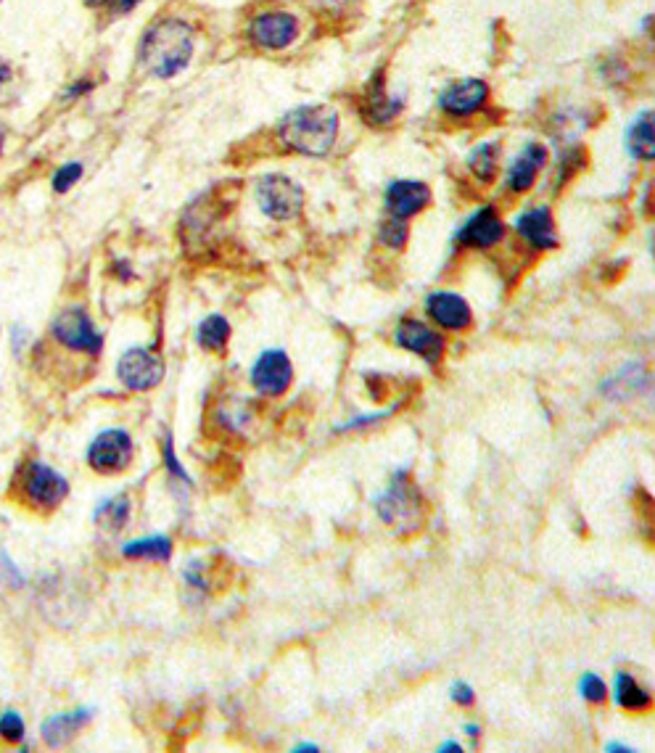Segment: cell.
<instances>
[{
    "instance_id": "7",
    "label": "cell",
    "mask_w": 655,
    "mask_h": 753,
    "mask_svg": "<svg viewBox=\"0 0 655 753\" xmlns=\"http://www.w3.org/2000/svg\"><path fill=\"white\" fill-rule=\"evenodd\" d=\"M133 460V436L122 429H106L90 442L88 466L101 476L122 473Z\"/></svg>"
},
{
    "instance_id": "11",
    "label": "cell",
    "mask_w": 655,
    "mask_h": 753,
    "mask_svg": "<svg viewBox=\"0 0 655 753\" xmlns=\"http://www.w3.org/2000/svg\"><path fill=\"white\" fill-rule=\"evenodd\" d=\"M489 104V85L484 80L468 77V80L452 82L442 96H439V109L455 119H465L479 114Z\"/></svg>"
},
{
    "instance_id": "18",
    "label": "cell",
    "mask_w": 655,
    "mask_h": 753,
    "mask_svg": "<svg viewBox=\"0 0 655 753\" xmlns=\"http://www.w3.org/2000/svg\"><path fill=\"white\" fill-rule=\"evenodd\" d=\"M90 717H93V709H74L67 711V714H56V717L45 719L43 727H40L45 746L61 748L72 743L82 732V727H88Z\"/></svg>"
},
{
    "instance_id": "32",
    "label": "cell",
    "mask_w": 655,
    "mask_h": 753,
    "mask_svg": "<svg viewBox=\"0 0 655 753\" xmlns=\"http://www.w3.org/2000/svg\"><path fill=\"white\" fill-rule=\"evenodd\" d=\"M93 90V80H77L72 88L67 90V98H80L82 93H90Z\"/></svg>"
},
{
    "instance_id": "23",
    "label": "cell",
    "mask_w": 655,
    "mask_h": 753,
    "mask_svg": "<svg viewBox=\"0 0 655 753\" xmlns=\"http://www.w3.org/2000/svg\"><path fill=\"white\" fill-rule=\"evenodd\" d=\"M196 339H199V344L207 349V352H212V355H222L230 341L228 318H222V315H209V318L199 325Z\"/></svg>"
},
{
    "instance_id": "8",
    "label": "cell",
    "mask_w": 655,
    "mask_h": 753,
    "mask_svg": "<svg viewBox=\"0 0 655 753\" xmlns=\"http://www.w3.org/2000/svg\"><path fill=\"white\" fill-rule=\"evenodd\" d=\"M117 378L130 392H148L162 384L164 360L146 347L127 349L117 362Z\"/></svg>"
},
{
    "instance_id": "29",
    "label": "cell",
    "mask_w": 655,
    "mask_h": 753,
    "mask_svg": "<svg viewBox=\"0 0 655 753\" xmlns=\"http://www.w3.org/2000/svg\"><path fill=\"white\" fill-rule=\"evenodd\" d=\"M579 693H582L584 701L603 703L608 698V687H605V682L597 674H584L582 682H579Z\"/></svg>"
},
{
    "instance_id": "21",
    "label": "cell",
    "mask_w": 655,
    "mask_h": 753,
    "mask_svg": "<svg viewBox=\"0 0 655 753\" xmlns=\"http://www.w3.org/2000/svg\"><path fill=\"white\" fill-rule=\"evenodd\" d=\"M122 555L130 558V561H151V563H164L172 558V539L162 537V534H154V537H140L127 542L122 547Z\"/></svg>"
},
{
    "instance_id": "30",
    "label": "cell",
    "mask_w": 655,
    "mask_h": 753,
    "mask_svg": "<svg viewBox=\"0 0 655 753\" xmlns=\"http://www.w3.org/2000/svg\"><path fill=\"white\" fill-rule=\"evenodd\" d=\"M164 463H167V471L175 473V479L185 481V484H188V481H191V476H188V473L183 471V466H180V463H177L175 450H172V439H170V436H167V442H164Z\"/></svg>"
},
{
    "instance_id": "19",
    "label": "cell",
    "mask_w": 655,
    "mask_h": 753,
    "mask_svg": "<svg viewBox=\"0 0 655 753\" xmlns=\"http://www.w3.org/2000/svg\"><path fill=\"white\" fill-rule=\"evenodd\" d=\"M362 109H365V119H368L370 125H391V122L402 114V109H405V98L389 96L386 88L376 82V85L368 90V98H365V106H362Z\"/></svg>"
},
{
    "instance_id": "37",
    "label": "cell",
    "mask_w": 655,
    "mask_h": 753,
    "mask_svg": "<svg viewBox=\"0 0 655 753\" xmlns=\"http://www.w3.org/2000/svg\"><path fill=\"white\" fill-rule=\"evenodd\" d=\"M465 735H468V738H473V740H479L481 730L476 727V724H465Z\"/></svg>"
},
{
    "instance_id": "22",
    "label": "cell",
    "mask_w": 655,
    "mask_h": 753,
    "mask_svg": "<svg viewBox=\"0 0 655 753\" xmlns=\"http://www.w3.org/2000/svg\"><path fill=\"white\" fill-rule=\"evenodd\" d=\"M629 143V154L640 162H650L655 156V138H653V111H642L640 117L634 119L626 135Z\"/></svg>"
},
{
    "instance_id": "15",
    "label": "cell",
    "mask_w": 655,
    "mask_h": 753,
    "mask_svg": "<svg viewBox=\"0 0 655 753\" xmlns=\"http://www.w3.org/2000/svg\"><path fill=\"white\" fill-rule=\"evenodd\" d=\"M426 312L428 318L434 320L436 325L447 328V331H463L473 320L471 304L465 302L460 294H452V291H436V294L428 296Z\"/></svg>"
},
{
    "instance_id": "5",
    "label": "cell",
    "mask_w": 655,
    "mask_h": 753,
    "mask_svg": "<svg viewBox=\"0 0 655 753\" xmlns=\"http://www.w3.org/2000/svg\"><path fill=\"white\" fill-rule=\"evenodd\" d=\"M257 204L265 217L275 222H288L299 217L304 209L302 185L286 175H265L257 183Z\"/></svg>"
},
{
    "instance_id": "36",
    "label": "cell",
    "mask_w": 655,
    "mask_h": 753,
    "mask_svg": "<svg viewBox=\"0 0 655 753\" xmlns=\"http://www.w3.org/2000/svg\"><path fill=\"white\" fill-rule=\"evenodd\" d=\"M460 751H463V748L457 746V743H442V746H439V753H460Z\"/></svg>"
},
{
    "instance_id": "4",
    "label": "cell",
    "mask_w": 655,
    "mask_h": 753,
    "mask_svg": "<svg viewBox=\"0 0 655 753\" xmlns=\"http://www.w3.org/2000/svg\"><path fill=\"white\" fill-rule=\"evenodd\" d=\"M51 333L61 347L72 349L77 355L98 357L104 349V336L93 325V318L85 307H67L64 312H59V318L51 325Z\"/></svg>"
},
{
    "instance_id": "39",
    "label": "cell",
    "mask_w": 655,
    "mask_h": 753,
    "mask_svg": "<svg viewBox=\"0 0 655 753\" xmlns=\"http://www.w3.org/2000/svg\"><path fill=\"white\" fill-rule=\"evenodd\" d=\"M85 3H88L90 8H101V6H106L109 0H85Z\"/></svg>"
},
{
    "instance_id": "3",
    "label": "cell",
    "mask_w": 655,
    "mask_h": 753,
    "mask_svg": "<svg viewBox=\"0 0 655 753\" xmlns=\"http://www.w3.org/2000/svg\"><path fill=\"white\" fill-rule=\"evenodd\" d=\"M378 516L394 532H418L423 524V497L407 471H397L389 489L378 497Z\"/></svg>"
},
{
    "instance_id": "27",
    "label": "cell",
    "mask_w": 655,
    "mask_h": 753,
    "mask_svg": "<svg viewBox=\"0 0 655 753\" xmlns=\"http://www.w3.org/2000/svg\"><path fill=\"white\" fill-rule=\"evenodd\" d=\"M82 172H85V167H82L80 162L61 164L59 170L53 172V180H51L53 193H67V191H72L74 185L80 183Z\"/></svg>"
},
{
    "instance_id": "31",
    "label": "cell",
    "mask_w": 655,
    "mask_h": 753,
    "mask_svg": "<svg viewBox=\"0 0 655 753\" xmlns=\"http://www.w3.org/2000/svg\"><path fill=\"white\" fill-rule=\"evenodd\" d=\"M449 695H452V701H455L457 706H471L473 698H476L473 687L465 685V682H455V685H452V690H449Z\"/></svg>"
},
{
    "instance_id": "10",
    "label": "cell",
    "mask_w": 655,
    "mask_h": 753,
    "mask_svg": "<svg viewBox=\"0 0 655 753\" xmlns=\"http://www.w3.org/2000/svg\"><path fill=\"white\" fill-rule=\"evenodd\" d=\"M299 37V19L288 11H265L251 19L249 40L265 51H283Z\"/></svg>"
},
{
    "instance_id": "26",
    "label": "cell",
    "mask_w": 655,
    "mask_h": 753,
    "mask_svg": "<svg viewBox=\"0 0 655 753\" xmlns=\"http://www.w3.org/2000/svg\"><path fill=\"white\" fill-rule=\"evenodd\" d=\"M378 238L389 249H402L407 244V220L389 215V220L383 222L381 230H378Z\"/></svg>"
},
{
    "instance_id": "12",
    "label": "cell",
    "mask_w": 655,
    "mask_h": 753,
    "mask_svg": "<svg viewBox=\"0 0 655 753\" xmlns=\"http://www.w3.org/2000/svg\"><path fill=\"white\" fill-rule=\"evenodd\" d=\"M394 341H397V347L423 357L428 365L442 362L444 349H447L444 347L442 333H436L434 328H428L426 323H420V320H415V318H405L397 325V331H394Z\"/></svg>"
},
{
    "instance_id": "6",
    "label": "cell",
    "mask_w": 655,
    "mask_h": 753,
    "mask_svg": "<svg viewBox=\"0 0 655 753\" xmlns=\"http://www.w3.org/2000/svg\"><path fill=\"white\" fill-rule=\"evenodd\" d=\"M24 497L32 508L37 510H56L69 495V481L59 471H53L48 463H30L22 473Z\"/></svg>"
},
{
    "instance_id": "25",
    "label": "cell",
    "mask_w": 655,
    "mask_h": 753,
    "mask_svg": "<svg viewBox=\"0 0 655 753\" xmlns=\"http://www.w3.org/2000/svg\"><path fill=\"white\" fill-rule=\"evenodd\" d=\"M130 521V497L117 495L106 500L101 508L96 510V524L104 529V532H122L125 524Z\"/></svg>"
},
{
    "instance_id": "9",
    "label": "cell",
    "mask_w": 655,
    "mask_h": 753,
    "mask_svg": "<svg viewBox=\"0 0 655 753\" xmlns=\"http://www.w3.org/2000/svg\"><path fill=\"white\" fill-rule=\"evenodd\" d=\"M294 384V365L283 349H267L251 365V386L262 397H283Z\"/></svg>"
},
{
    "instance_id": "28",
    "label": "cell",
    "mask_w": 655,
    "mask_h": 753,
    "mask_svg": "<svg viewBox=\"0 0 655 753\" xmlns=\"http://www.w3.org/2000/svg\"><path fill=\"white\" fill-rule=\"evenodd\" d=\"M24 717L19 711L8 709L0 714V738L6 740V743H19L24 740Z\"/></svg>"
},
{
    "instance_id": "33",
    "label": "cell",
    "mask_w": 655,
    "mask_h": 753,
    "mask_svg": "<svg viewBox=\"0 0 655 753\" xmlns=\"http://www.w3.org/2000/svg\"><path fill=\"white\" fill-rule=\"evenodd\" d=\"M11 80H14V69L8 67L6 61H0V88H6Z\"/></svg>"
},
{
    "instance_id": "14",
    "label": "cell",
    "mask_w": 655,
    "mask_h": 753,
    "mask_svg": "<svg viewBox=\"0 0 655 753\" xmlns=\"http://www.w3.org/2000/svg\"><path fill=\"white\" fill-rule=\"evenodd\" d=\"M431 204V188L420 180H394L386 188V212L391 217H415Z\"/></svg>"
},
{
    "instance_id": "24",
    "label": "cell",
    "mask_w": 655,
    "mask_h": 753,
    "mask_svg": "<svg viewBox=\"0 0 655 753\" xmlns=\"http://www.w3.org/2000/svg\"><path fill=\"white\" fill-rule=\"evenodd\" d=\"M500 143H481L471 156H468V167L481 183H492L500 170Z\"/></svg>"
},
{
    "instance_id": "1",
    "label": "cell",
    "mask_w": 655,
    "mask_h": 753,
    "mask_svg": "<svg viewBox=\"0 0 655 753\" xmlns=\"http://www.w3.org/2000/svg\"><path fill=\"white\" fill-rule=\"evenodd\" d=\"M196 53V30L185 19H159L140 40L138 61L154 80H172L188 69Z\"/></svg>"
},
{
    "instance_id": "34",
    "label": "cell",
    "mask_w": 655,
    "mask_h": 753,
    "mask_svg": "<svg viewBox=\"0 0 655 753\" xmlns=\"http://www.w3.org/2000/svg\"><path fill=\"white\" fill-rule=\"evenodd\" d=\"M138 3H140V0H117V11H119V14H127V11H133Z\"/></svg>"
},
{
    "instance_id": "38",
    "label": "cell",
    "mask_w": 655,
    "mask_h": 753,
    "mask_svg": "<svg viewBox=\"0 0 655 753\" xmlns=\"http://www.w3.org/2000/svg\"><path fill=\"white\" fill-rule=\"evenodd\" d=\"M294 751H296V753H304V751H320V748H317V746H310V743H302V746H296Z\"/></svg>"
},
{
    "instance_id": "20",
    "label": "cell",
    "mask_w": 655,
    "mask_h": 753,
    "mask_svg": "<svg viewBox=\"0 0 655 753\" xmlns=\"http://www.w3.org/2000/svg\"><path fill=\"white\" fill-rule=\"evenodd\" d=\"M613 701L626 711H648L653 706V695L637 682V677L619 672L613 682Z\"/></svg>"
},
{
    "instance_id": "16",
    "label": "cell",
    "mask_w": 655,
    "mask_h": 753,
    "mask_svg": "<svg viewBox=\"0 0 655 753\" xmlns=\"http://www.w3.org/2000/svg\"><path fill=\"white\" fill-rule=\"evenodd\" d=\"M547 148L542 143H529L508 167V188L513 193H529L537 183L539 172L545 170Z\"/></svg>"
},
{
    "instance_id": "2",
    "label": "cell",
    "mask_w": 655,
    "mask_h": 753,
    "mask_svg": "<svg viewBox=\"0 0 655 753\" xmlns=\"http://www.w3.org/2000/svg\"><path fill=\"white\" fill-rule=\"evenodd\" d=\"M278 138L288 151L302 156L331 154L339 138V111L325 104H307L280 119Z\"/></svg>"
},
{
    "instance_id": "35",
    "label": "cell",
    "mask_w": 655,
    "mask_h": 753,
    "mask_svg": "<svg viewBox=\"0 0 655 753\" xmlns=\"http://www.w3.org/2000/svg\"><path fill=\"white\" fill-rule=\"evenodd\" d=\"M605 751H608V753H632L634 748L621 746V743H608V746H605Z\"/></svg>"
},
{
    "instance_id": "17",
    "label": "cell",
    "mask_w": 655,
    "mask_h": 753,
    "mask_svg": "<svg viewBox=\"0 0 655 753\" xmlns=\"http://www.w3.org/2000/svg\"><path fill=\"white\" fill-rule=\"evenodd\" d=\"M516 230L523 241H529V244L539 251L555 249V246H558L555 220H552V212L547 207L526 209L516 220Z\"/></svg>"
},
{
    "instance_id": "13",
    "label": "cell",
    "mask_w": 655,
    "mask_h": 753,
    "mask_svg": "<svg viewBox=\"0 0 655 753\" xmlns=\"http://www.w3.org/2000/svg\"><path fill=\"white\" fill-rule=\"evenodd\" d=\"M505 233H508V228H505L502 217L497 215V209L484 207L465 220V225L457 233V244L463 249H492L505 238Z\"/></svg>"
}]
</instances>
